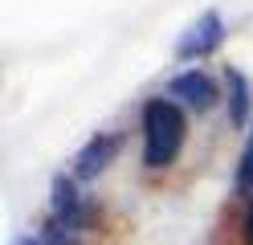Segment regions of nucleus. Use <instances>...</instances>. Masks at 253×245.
Listing matches in <instances>:
<instances>
[{
    "mask_svg": "<svg viewBox=\"0 0 253 245\" xmlns=\"http://www.w3.org/2000/svg\"><path fill=\"white\" fill-rule=\"evenodd\" d=\"M168 98H176L184 110H196V114H209L216 102H225V94H220V86L212 82V74L200 70V65H188V70H180L171 78L168 82Z\"/></svg>",
    "mask_w": 253,
    "mask_h": 245,
    "instance_id": "4",
    "label": "nucleus"
},
{
    "mask_svg": "<svg viewBox=\"0 0 253 245\" xmlns=\"http://www.w3.org/2000/svg\"><path fill=\"white\" fill-rule=\"evenodd\" d=\"M233 192L245 196L253 192V123H249V135H245V147H241V155H237V172H233Z\"/></svg>",
    "mask_w": 253,
    "mask_h": 245,
    "instance_id": "8",
    "label": "nucleus"
},
{
    "mask_svg": "<svg viewBox=\"0 0 253 245\" xmlns=\"http://www.w3.org/2000/svg\"><path fill=\"white\" fill-rule=\"evenodd\" d=\"M139 135H143V168L164 172L180 159L188 143V110L176 98H147L139 110Z\"/></svg>",
    "mask_w": 253,
    "mask_h": 245,
    "instance_id": "1",
    "label": "nucleus"
},
{
    "mask_svg": "<svg viewBox=\"0 0 253 245\" xmlns=\"http://www.w3.org/2000/svg\"><path fill=\"white\" fill-rule=\"evenodd\" d=\"M82 180L78 176H66V172H57L53 176V184H49V212L61 221H70L74 229H82V233H90L94 221H98V208H94L86 196H82Z\"/></svg>",
    "mask_w": 253,
    "mask_h": 245,
    "instance_id": "3",
    "label": "nucleus"
},
{
    "mask_svg": "<svg viewBox=\"0 0 253 245\" xmlns=\"http://www.w3.org/2000/svg\"><path fill=\"white\" fill-rule=\"evenodd\" d=\"M241 241L253 245V192L245 196V208H241Z\"/></svg>",
    "mask_w": 253,
    "mask_h": 245,
    "instance_id": "9",
    "label": "nucleus"
},
{
    "mask_svg": "<svg viewBox=\"0 0 253 245\" xmlns=\"http://www.w3.org/2000/svg\"><path fill=\"white\" fill-rule=\"evenodd\" d=\"M220 45H225V16H220L216 8H209V12H200L196 21L180 33V41H176V61H184V65L204 61V57H212Z\"/></svg>",
    "mask_w": 253,
    "mask_h": 245,
    "instance_id": "2",
    "label": "nucleus"
},
{
    "mask_svg": "<svg viewBox=\"0 0 253 245\" xmlns=\"http://www.w3.org/2000/svg\"><path fill=\"white\" fill-rule=\"evenodd\" d=\"M225 110H229V127L249 131V123H253V82L237 65H225Z\"/></svg>",
    "mask_w": 253,
    "mask_h": 245,
    "instance_id": "6",
    "label": "nucleus"
},
{
    "mask_svg": "<svg viewBox=\"0 0 253 245\" xmlns=\"http://www.w3.org/2000/svg\"><path fill=\"white\" fill-rule=\"evenodd\" d=\"M45 245H86V237L90 233H82V229H74L70 221H61V217H45V225H41V233H37Z\"/></svg>",
    "mask_w": 253,
    "mask_h": 245,
    "instance_id": "7",
    "label": "nucleus"
},
{
    "mask_svg": "<svg viewBox=\"0 0 253 245\" xmlns=\"http://www.w3.org/2000/svg\"><path fill=\"white\" fill-rule=\"evenodd\" d=\"M123 151V135L119 131H98V135H90L82 143V151L74 155V176L78 180H98L110 163L119 159Z\"/></svg>",
    "mask_w": 253,
    "mask_h": 245,
    "instance_id": "5",
    "label": "nucleus"
},
{
    "mask_svg": "<svg viewBox=\"0 0 253 245\" xmlns=\"http://www.w3.org/2000/svg\"><path fill=\"white\" fill-rule=\"evenodd\" d=\"M17 245H45V241H41V237H21Z\"/></svg>",
    "mask_w": 253,
    "mask_h": 245,
    "instance_id": "10",
    "label": "nucleus"
}]
</instances>
